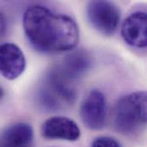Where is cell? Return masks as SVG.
I'll list each match as a JSON object with an SVG mask.
<instances>
[{
  "mask_svg": "<svg viewBox=\"0 0 147 147\" xmlns=\"http://www.w3.org/2000/svg\"><path fill=\"white\" fill-rule=\"evenodd\" d=\"M26 67V59L21 48L14 43L0 45V74L6 79L19 78Z\"/></svg>",
  "mask_w": 147,
  "mask_h": 147,
  "instance_id": "5b68a950",
  "label": "cell"
},
{
  "mask_svg": "<svg viewBox=\"0 0 147 147\" xmlns=\"http://www.w3.org/2000/svg\"><path fill=\"white\" fill-rule=\"evenodd\" d=\"M22 22L28 40L41 53L66 52L78 43L79 29L75 21L44 6H29L24 12Z\"/></svg>",
  "mask_w": 147,
  "mask_h": 147,
  "instance_id": "6da1fadb",
  "label": "cell"
},
{
  "mask_svg": "<svg viewBox=\"0 0 147 147\" xmlns=\"http://www.w3.org/2000/svg\"><path fill=\"white\" fill-rule=\"evenodd\" d=\"M91 147H121L120 144L110 137H98L93 142Z\"/></svg>",
  "mask_w": 147,
  "mask_h": 147,
  "instance_id": "9c48e42d",
  "label": "cell"
},
{
  "mask_svg": "<svg viewBox=\"0 0 147 147\" xmlns=\"http://www.w3.org/2000/svg\"><path fill=\"white\" fill-rule=\"evenodd\" d=\"M87 16L91 25L104 35L117 30L121 13L119 8L109 1H91L87 6Z\"/></svg>",
  "mask_w": 147,
  "mask_h": 147,
  "instance_id": "3957f363",
  "label": "cell"
},
{
  "mask_svg": "<svg viewBox=\"0 0 147 147\" xmlns=\"http://www.w3.org/2000/svg\"><path fill=\"white\" fill-rule=\"evenodd\" d=\"M41 135L47 140L76 141L81 132L77 123L64 116H54L47 119L41 126Z\"/></svg>",
  "mask_w": 147,
  "mask_h": 147,
  "instance_id": "8992f818",
  "label": "cell"
},
{
  "mask_svg": "<svg viewBox=\"0 0 147 147\" xmlns=\"http://www.w3.org/2000/svg\"><path fill=\"white\" fill-rule=\"evenodd\" d=\"M3 96V89L0 87V99H2Z\"/></svg>",
  "mask_w": 147,
  "mask_h": 147,
  "instance_id": "7c38bea8",
  "label": "cell"
},
{
  "mask_svg": "<svg viewBox=\"0 0 147 147\" xmlns=\"http://www.w3.org/2000/svg\"><path fill=\"white\" fill-rule=\"evenodd\" d=\"M2 147H29V146H23V145H9V144H2Z\"/></svg>",
  "mask_w": 147,
  "mask_h": 147,
  "instance_id": "8fae6325",
  "label": "cell"
},
{
  "mask_svg": "<svg viewBox=\"0 0 147 147\" xmlns=\"http://www.w3.org/2000/svg\"><path fill=\"white\" fill-rule=\"evenodd\" d=\"M6 30V20L3 13L0 12V37L3 36Z\"/></svg>",
  "mask_w": 147,
  "mask_h": 147,
  "instance_id": "30bf717a",
  "label": "cell"
},
{
  "mask_svg": "<svg viewBox=\"0 0 147 147\" xmlns=\"http://www.w3.org/2000/svg\"><path fill=\"white\" fill-rule=\"evenodd\" d=\"M146 93L137 91L123 96L115 112V126L123 134H132L146 123Z\"/></svg>",
  "mask_w": 147,
  "mask_h": 147,
  "instance_id": "7a4b0ae2",
  "label": "cell"
},
{
  "mask_svg": "<svg viewBox=\"0 0 147 147\" xmlns=\"http://www.w3.org/2000/svg\"><path fill=\"white\" fill-rule=\"evenodd\" d=\"M80 117L85 127L90 130H100L104 127L107 102L102 92L98 90L89 92L81 104Z\"/></svg>",
  "mask_w": 147,
  "mask_h": 147,
  "instance_id": "277c9868",
  "label": "cell"
},
{
  "mask_svg": "<svg viewBox=\"0 0 147 147\" xmlns=\"http://www.w3.org/2000/svg\"><path fill=\"white\" fill-rule=\"evenodd\" d=\"M121 36L125 42L136 48H145L147 45V15L136 11L127 17L121 26Z\"/></svg>",
  "mask_w": 147,
  "mask_h": 147,
  "instance_id": "52a82bcc",
  "label": "cell"
},
{
  "mask_svg": "<svg viewBox=\"0 0 147 147\" xmlns=\"http://www.w3.org/2000/svg\"><path fill=\"white\" fill-rule=\"evenodd\" d=\"M33 139L34 130L29 124L16 123L3 133L2 144L30 146Z\"/></svg>",
  "mask_w": 147,
  "mask_h": 147,
  "instance_id": "ba28073f",
  "label": "cell"
}]
</instances>
